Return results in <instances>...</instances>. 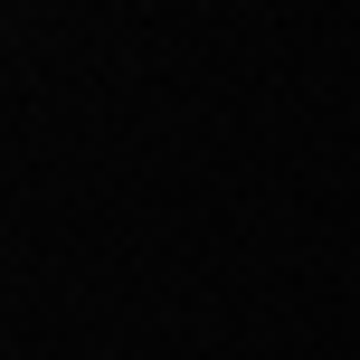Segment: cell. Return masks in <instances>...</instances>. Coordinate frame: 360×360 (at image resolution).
I'll list each match as a JSON object with an SVG mask.
<instances>
[]
</instances>
